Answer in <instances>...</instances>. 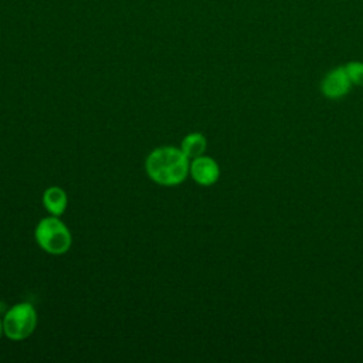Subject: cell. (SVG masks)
Segmentation results:
<instances>
[{"mask_svg":"<svg viewBox=\"0 0 363 363\" xmlns=\"http://www.w3.org/2000/svg\"><path fill=\"white\" fill-rule=\"evenodd\" d=\"M190 174L196 183L201 186H211L220 177V167L214 159L201 155L194 157L190 163Z\"/></svg>","mask_w":363,"mask_h":363,"instance_id":"cell-4","label":"cell"},{"mask_svg":"<svg viewBox=\"0 0 363 363\" xmlns=\"http://www.w3.org/2000/svg\"><path fill=\"white\" fill-rule=\"evenodd\" d=\"M145 167L149 177L160 186H177L190 173L189 157L173 146H162L150 152Z\"/></svg>","mask_w":363,"mask_h":363,"instance_id":"cell-1","label":"cell"},{"mask_svg":"<svg viewBox=\"0 0 363 363\" xmlns=\"http://www.w3.org/2000/svg\"><path fill=\"white\" fill-rule=\"evenodd\" d=\"M4 333V329H3V320L0 319V337H1V335Z\"/></svg>","mask_w":363,"mask_h":363,"instance_id":"cell-9","label":"cell"},{"mask_svg":"<svg viewBox=\"0 0 363 363\" xmlns=\"http://www.w3.org/2000/svg\"><path fill=\"white\" fill-rule=\"evenodd\" d=\"M35 241L48 254H65L72 242L68 227L55 217L43 218L35 227Z\"/></svg>","mask_w":363,"mask_h":363,"instance_id":"cell-2","label":"cell"},{"mask_svg":"<svg viewBox=\"0 0 363 363\" xmlns=\"http://www.w3.org/2000/svg\"><path fill=\"white\" fill-rule=\"evenodd\" d=\"M352 82L346 74L345 67H339L328 72L322 81V92L325 96L336 99L349 92Z\"/></svg>","mask_w":363,"mask_h":363,"instance_id":"cell-5","label":"cell"},{"mask_svg":"<svg viewBox=\"0 0 363 363\" xmlns=\"http://www.w3.org/2000/svg\"><path fill=\"white\" fill-rule=\"evenodd\" d=\"M206 146H207V140L204 135L200 132H191L184 136V139L182 140L180 149L189 159H194L204 153Z\"/></svg>","mask_w":363,"mask_h":363,"instance_id":"cell-7","label":"cell"},{"mask_svg":"<svg viewBox=\"0 0 363 363\" xmlns=\"http://www.w3.org/2000/svg\"><path fill=\"white\" fill-rule=\"evenodd\" d=\"M345 69L352 84L363 85V62H359V61L349 62L347 65H345Z\"/></svg>","mask_w":363,"mask_h":363,"instance_id":"cell-8","label":"cell"},{"mask_svg":"<svg viewBox=\"0 0 363 363\" xmlns=\"http://www.w3.org/2000/svg\"><path fill=\"white\" fill-rule=\"evenodd\" d=\"M43 203H44V207L47 208V211L50 214L61 216L65 211V208H67L68 199H67L65 191L61 187L52 186V187H48L44 191Z\"/></svg>","mask_w":363,"mask_h":363,"instance_id":"cell-6","label":"cell"},{"mask_svg":"<svg viewBox=\"0 0 363 363\" xmlns=\"http://www.w3.org/2000/svg\"><path fill=\"white\" fill-rule=\"evenodd\" d=\"M37 326V312L28 302L13 305L3 318V329L9 339L23 340L28 337Z\"/></svg>","mask_w":363,"mask_h":363,"instance_id":"cell-3","label":"cell"}]
</instances>
